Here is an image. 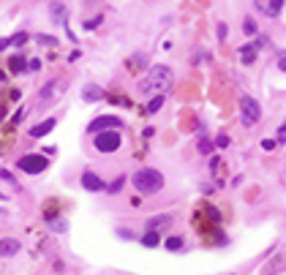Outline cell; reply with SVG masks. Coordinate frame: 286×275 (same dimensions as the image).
<instances>
[{"instance_id": "6da1fadb", "label": "cell", "mask_w": 286, "mask_h": 275, "mask_svg": "<svg viewBox=\"0 0 286 275\" xmlns=\"http://www.w3.org/2000/svg\"><path fill=\"white\" fill-rule=\"evenodd\" d=\"M172 79H174V74H172V68H169V66H153L145 76H142V82H139V93H142V96H150V93L166 90V88L172 85Z\"/></svg>"}, {"instance_id": "7a4b0ae2", "label": "cell", "mask_w": 286, "mask_h": 275, "mask_svg": "<svg viewBox=\"0 0 286 275\" xmlns=\"http://www.w3.org/2000/svg\"><path fill=\"white\" fill-rule=\"evenodd\" d=\"M134 185L142 194H158L164 188V175L158 169H139L134 175Z\"/></svg>"}, {"instance_id": "3957f363", "label": "cell", "mask_w": 286, "mask_h": 275, "mask_svg": "<svg viewBox=\"0 0 286 275\" xmlns=\"http://www.w3.org/2000/svg\"><path fill=\"white\" fill-rule=\"evenodd\" d=\"M17 167L25 172V175H41V172H46V158L44 155H38V153H33V155H22V158L17 161Z\"/></svg>"}, {"instance_id": "277c9868", "label": "cell", "mask_w": 286, "mask_h": 275, "mask_svg": "<svg viewBox=\"0 0 286 275\" xmlns=\"http://www.w3.org/2000/svg\"><path fill=\"white\" fill-rule=\"evenodd\" d=\"M117 147H120V131L95 133V150L98 153H115Z\"/></svg>"}, {"instance_id": "5b68a950", "label": "cell", "mask_w": 286, "mask_h": 275, "mask_svg": "<svg viewBox=\"0 0 286 275\" xmlns=\"http://www.w3.org/2000/svg\"><path fill=\"white\" fill-rule=\"evenodd\" d=\"M117 128H123V120H120V117H115V115H101V117H95V120L87 125V131H90V133H104V131H117Z\"/></svg>"}, {"instance_id": "8992f818", "label": "cell", "mask_w": 286, "mask_h": 275, "mask_svg": "<svg viewBox=\"0 0 286 275\" xmlns=\"http://www.w3.org/2000/svg\"><path fill=\"white\" fill-rule=\"evenodd\" d=\"M240 112H243V120L245 123H256L259 115H262V109H259V104L251 96H240Z\"/></svg>"}, {"instance_id": "52a82bcc", "label": "cell", "mask_w": 286, "mask_h": 275, "mask_svg": "<svg viewBox=\"0 0 286 275\" xmlns=\"http://www.w3.org/2000/svg\"><path fill=\"white\" fill-rule=\"evenodd\" d=\"M82 188H87V191H104V180H101L95 172H85L82 175Z\"/></svg>"}, {"instance_id": "ba28073f", "label": "cell", "mask_w": 286, "mask_h": 275, "mask_svg": "<svg viewBox=\"0 0 286 275\" xmlns=\"http://www.w3.org/2000/svg\"><path fill=\"white\" fill-rule=\"evenodd\" d=\"M55 125H58V120H55V117H46L44 123H38V125H33V128H30V136L33 139H41V136H46V133H49Z\"/></svg>"}, {"instance_id": "9c48e42d", "label": "cell", "mask_w": 286, "mask_h": 275, "mask_svg": "<svg viewBox=\"0 0 286 275\" xmlns=\"http://www.w3.org/2000/svg\"><path fill=\"white\" fill-rule=\"evenodd\" d=\"M17 251H19V240H14V237L0 240V256H14Z\"/></svg>"}, {"instance_id": "30bf717a", "label": "cell", "mask_w": 286, "mask_h": 275, "mask_svg": "<svg viewBox=\"0 0 286 275\" xmlns=\"http://www.w3.org/2000/svg\"><path fill=\"white\" fill-rule=\"evenodd\" d=\"M240 58H243L245 66H251V63L256 60V46H253V44H245V46H240Z\"/></svg>"}, {"instance_id": "8fae6325", "label": "cell", "mask_w": 286, "mask_h": 275, "mask_svg": "<svg viewBox=\"0 0 286 275\" xmlns=\"http://www.w3.org/2000/svg\"><path fill=\"white\" fill-rule=\"evenodd\" d=\"M49 14H52V19L58 22V25H66V9H63V3H52Z\"/></svg>"}, {"instance_id": "7c38bea8", "label": "cell", "mask_w": 286, "mask_h": 275, "mask_svg": "<svg viewBox=\"0 0 286 275\" xmlns=\"http://www.w3.org/2000/svg\"><path fill=\"white\" fill-rule=\"evenodd\" d=\"M82 98L85 101H101V98H104V93L95 88V85H87V88L82 90Z\"/></svg>"}, {"instance_id": "4fadbf2b", "label": "cell", "mask_w": 286, "mask_h": 275, "mask_svg": "<svg viewBox=\"0 0 286 275\" xmlns=\"http://www.w3.org/2000/svg\"><path fill=\"white\" fill-rule=\"evenodd\" d=\"M166 224H169V215H155L147 221V232H155L158 226H166Z\"/></svg>"}, {"instance_id": "5bb4252c", "label": "cell", "mask_w": 286, "mask_h": 275, "mask_svg": "<svg viewBox=\"0 0 286 275\" xmlns=\"http://www.w3.org/2000/svg\"><path fill=\"white\" fill-rule=\"evenodd\" d=\"M9 68H11L14 74H19V71H28V68H25V58H22V54H17V58H11Z\"/></svg>"}, {"instance_id": "9a60e30c", "label": "cell", "mask_w": 286, "mask_h": 275, "mask_svg": "<svg viewBox=\"0 0 286 275\" xmlns=\"http://www.w3.org/2000/svg\"><path fill=\"white\" fill-rule=\"evenodd\" d=\"M158 242H161V237H158V232H147L145 237H142V245H147V248H155Z\"/></svg>"}, {"instance_id": "2e32d148", "label": "cell", "mask_w": 286, "mask_h": 275, "mask_svg": "<svg viewBox=\"0 0 286 275\" xmlns=\"http://www.w3.org/2000/svg\"><path fill=\"white\" fill-rule=\"evenodd\" d=\"M161 106H164V96H161V93H158L155 98H150V104H147V112L153 115V112H158V109H161Z\"/></svg>"}, {"instance_id": "e0dca14e", "label": "cell", "mask_w": 286, "mask_h": 275, "mask_svg": "<svg viewBox=\"0 0 286 275\" xmlns=\"http://www.w3.org/2000/svg\"><path fill=\"white\" fill-rule=\"evenodd\" d=\"M28 41V33H14L11 38H9V46H22Z\"/></svg>"}, {"instance_id": "ac0fdd59", "label": "cell", "mask_w": 286, "mask_h": 275, "mask_svg": "<svg viewBox=\"0 0 286 275\" xmlns=\"http://www.w3.org/2000/svg\"><path fill=\"white\" fill-rule=\"evenodd\" d=\"M166 248H169V251H180L183 248V237H169V240H166Z\"/></svg>"}, {"instance_id": "d6986e66", "label": "cell", "mask_w": 286, "mask_h": 275, "mask_svg": "<svg viewBox=\"0 0 286 275\" xmlns=\"http://www.w3.org/2000/svg\"><path fill=\"white\" fill-rule=\"evenodd\" d=\"M281 6H283V0H270V6H267V14H273V17H275V14L281 11Z\"/></svg>"}, {"instance_id": "ffe728a7", "label": "cell", "mask_w": 286, "mask_h": 275, "mask_svg": "<svg viewBox=\"0 0 286 275\" xmlns=\"http://www.w3.org/2000/svg\"><path fill=\"white\" fill-rule=\"evenodd\" d=\"M36 41L44 44V46H55V44H58V38H52V36H36Z\"/></svg>"}, {"instance_id": "44dd1931", "label": "cell", "mask_w": 286, "mask_h": 275, "mask_svg": "<svg viewBox=\"0 0 286 275\" xmlns=\"http://www.w3.org/2000/svg\"><path fill=\"white\" fill-rule=\"evenodd\" d=\"M123 183H125V177L120 175V177H117V180H115V183H112V185H109V188H107V191H109V194H117V191H120V188H123Z\"/></svg>"}, {"instance_id": "7402d4cb", "label": "cell", "mask_w": 286, "mask_h": 275, "mask_svg": "<svg viewBox=\"0 0 286 275\" xmlns=\"http://www.w3.org/2000/svg\"><path fill=\"white\" fill-rule=\"evenodd\" d=\"M49 226H52L55 232H66V229H68V224H66V221H49Z\"/></svg>"}, {"instance_id": "603a6c76", "label": "cell", "mask_w": 286, "mask_h": 275, "mask_svg": "<svg viewBox=\"0 0 286 275\" xmlns=\"http://www.w3.org/2000/svg\"><path fill=\"white\" fill-rule=\"evenodd\" d=\"M98 22H101V17H93V19H87V22H85V30H95V28H98Z\"/></svg>"}, {"instance_id": "cb8c5ba5", "label": "cell", "mask_w": 286, "mask_h": 275, "mask_svg": "<svg viewBox=\"0 0 286 275\" xmlns=\"http://www.w3.org/2000/svg\"><path fill=\"white\" fill-rule=\"evenodd\" d=\"M243 28H245V33H251V36L256 33V25H253V19H245V25H243Z\"/></svg>"}, {"instance_id": "d4e9b609", "label": "cell", "mask_w": 286, "mask_h": 275, "mask_svg": "<svg viewBox=\"0 0 286 275\" xmlns=\"http://www.w3.org/2000/svg\"><path fill=\"white\" fill-rule=\"evenodd\" d=\"M38 68H41V60H36V58H33V60L28 63V71H38Z\"/></svg>"}, {"instance_id": "484cf974", "label": "cell", "mask_w": 286, "mask_h": 275, "mask_svg": "<svg viewBox=\"0 0 286 275\" xmlns=\"http://www.w3.org/2000/svg\"><path fill=\"white\" fill-rule=\"evenodd\" d=\"M216 145H218V147H226V145H229V136H224V133H221V136L216 139Z\"/></svg>"}, {"instance_id": "4316f807", "label": "cell", "mask_w": 286, "mask_h": 275, "mask_svg": "<svg viewBox=\"0 0 286 275\" xmlns=\"http://www.w3.org/2000/svg\"><path fill=\"white\" fill-rule=\"evenodd\" d=\"M262 147H265V150H273L275 142H273V139H265V142H262Z\"/></svg>"}, {"instance_id": "83f0119b", "label": "cell", "mask_w": 286, "mask_h": 275, "mask_svg": "<svg viewBox=\"0 0 286 275\" xmlns=\"http://www.w3.org/2000/svg\"><path fill=\"white\" fill-rule=\"evenodd\" d=\"M218 38H226V25H224V22L218 25Z\"/></svg>"}, {"instance_id": "f1b7e54d", "label": "cell", "mask_w": 286, "mask_h": 275, "mask_svg": "<svg viewBox=\"0 0 286 275\" xmlns=\"http://www.w3.org/2000/svg\"><path fill=\"white\" fill-rule=\"evenodd\" d=\"M278 68H281V71H286V54H281V60H278Z\"/></svg>"}, {"instance_id": "f546056e", "label": "cell", "mask_w": 286, "mask_h": 275, "mask_svg": "<svg viewBox=\"0 0 286 275\" xmlns=\"http://www.w3.org/2000/svg\"><path fill=\"white\" fill-rule=\"evenodd\" d=\"M3 49H9V38H0V52Z\"/></svg>"}, {"instance_id": "4dcf8cb0", "label": "cell", "mask_w": 286, "mask_h": 275, "mask_svg": "<svg viewBox=\"0 0 286 275\" xmlns=\"http://www.w3.org/2000/svg\"><path fill=\"white\" fill-rule=\"evenodd\" d=\"M278 136H281L283 142H286V125H281V128H278Z\"/></svg>"}, {"instance_id": "1f68e13d", "label": "cell", "mask_w": 286, "mask_h": 275, "mask_svg": "<svg viewBox=\"0 0 286 275\" xmlns=\"http://www.w3.org/2000/svg\"><path fill=\"white\" fill-rule=\"evenodd\" d=\"M3 79H6V74H3V71H0V82H3Z\"/></svg>"}, {"instance_id": "d6a6232c", "label": "cell", "mask_w": 286, "mask_h": 275, "mask_svg": "<svg viewBox=\"0 0 286 275\" xmlns=\"http://www.w3.org/2000/svg\"><path fill=\"white\" fill-rule=\"evenodd\" d=\"M3 199H9V196H3V194H0V202H3Z\"/></svg>"}]
</instances>
